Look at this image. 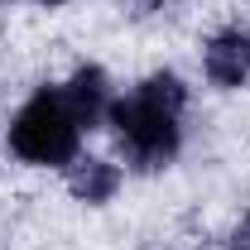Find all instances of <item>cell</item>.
<instances>
[{"label":"cell","mask_w":250,"mask_h":250,"mask_svg":"<svg viewBox=\"0 0 250 250\" xmlns=\"http://www.w3.org/2000/svg\"><path fill=\"white\" fill-rule=\"evenodd\" d=\"M226 250H250V212L236 226H231V241H226Z\"/></svg>","instance_id":"8992f818"},{"label":"cell","mask_w":250,"mask_h":250,"mask_svg":"<svg viewBox=\"0 0 250 250\" xmlns=\"http://www.w3.org/2000/svg\"><path fill=\"white\" fill-rule=\"evenodd\" d=\"M62 96H67V106H72V116L82 121V130H96V125H106V111H111V77H106V67H96V62H82L67 82H62Z\"/></svg>","instance_id":"277c9868"},{"label":"cell","mask_w":250,"mask_h":250,"mask_svg":"<svg viewBox=\"0 0 250 250\" xmlns=\"http://www.w3.org/2000/svg\"><path fill=\"white\" fill-rule=\"evenodd\" d=\"M67 188H72L77 202L101 207V202L116 197V188H121V168L106 164V159H82V154H77L72 164H67Z\"/></svg>","instance_id":"5b68a950"},{"label":"cell","mask_w":250,"mask_h":250,"mask_svg":"<svg viewBox=\"0 0 250 250\" xmlns=\"http://www.w3.org/2000/svg\"><path fill=\"white\" fill-rule=\"evenodd\" d=\"M183 111H188V87L178 72H149L135 92L116 96L106 111V125L116 135L121 159L140 173L168 168L183 149Z\"/></svg>","instance_id":"6da1fadb"},{"label":"cell","mask_w":250,"mask_h":250,"mask_svg":"<svg viewBox=\"0 0 250 250\" xmlns=\"http://www.w3.org/2000/svg\"><path fill=\"white\" fill-rule=\"evenodd\" d=\"M43 5H62V0H43Z\"/></svg>","instance_id":"52a82bcc"},{"label":"cell","mask_w":250,"mask_h":250,"mask_svg":"<svg viewBox=\"0 0 250 250\" xmlns=\"http://www.w3.org/2000/svg\"><path fill=\"white\" fill-rule=\"evenodd\" d=\"M202 72H207V82L221 87V92L241 87L250 77V29H241V24L217 29L202 43Z\"/></svg>","instance_id":"3957f363"},{"label":"cell","mask_w":250,"mask_h":250,"mask_svg":"<svg viewBox=\"0 0 250 250\" xmlns=\"http://www.w3.org/2000/svg\"><path fill=\"white\" fill-rule=\"evenodd\" d=\"M82 121L72 116L67 96H62V82L53 87H39V92L15 111V121L5 130V145L10 154L34 164V168H67L77 149H82Z\"/></svg>","instance_id":"7a4b0ae2"}]
</instances>
